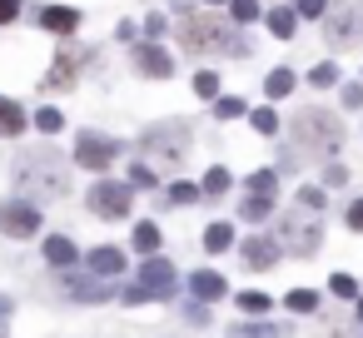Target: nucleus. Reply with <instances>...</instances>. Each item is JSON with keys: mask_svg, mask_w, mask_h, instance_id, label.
Listing matches in <instances>:
<instances>
[{"mask_svg": "<svg viewBox=\"0 0 363 338\" xmlns=\"http://www.w3.org/2000/svg\"><path fill=\"white\" fill-rule=\"evenodd\" d=\"M179 45L189 55H209V50H219V55H249V45H244L239 30H229L214 16H194L189 6H179Z\"/></svg>", "mask_w": 363, "mask_h": 338, "instance_id": "nucleus-1", "label": "nucleus"}, {"mask_svg": "<svg viewBox=\"0 0 363 338\" xmlns=\"http://www.w3.org/2000/svg\"><path fill=\"white\" fill-rule=\"evenodd\" d=\"M16 184L21 189H35V199H50V194H65L70 189V164L55 154V150H30L16 159Z\"/></svg>", "mask_w": 363, "mask_h": 338, "instance_id": "nucleus-2", "label": "nucleus"}, {"mask_svg": "<svg viewBox=\"0 0 363 338\" xmlns=\"http://www.w3.org/2000/svg\"><path fill=\"white\" fill-rule=\"evenodd\" d=\"M323 45L328 50L363 45V0H328V11H323Z\"/></svg>", "mask_w": 363, "mask_h": 338, "instance_id": "nucleus-3", "label": "nucleus"}, {"mask_svg": "<svg viewBox=\"0 0 363 338\" xmlns=\"http://www.w3.org/2000/svg\"><path fill=\"white\" fill-rule=\"evenodd\" d=\"M294 145L298 150H313V154H333L343 145V125L328 110H298L294 115Z\"/></svg>", "mask_w": 363, "mask_h": 338, "instance_id": "nucleus-4", "label": "nucleus"}, {"mask_svg": "<svg viewBox=\"0 0 363 338\" xmlns=\"http://www.w3.org/2000/svg\"><path fill=\"white\" fill-rule=\"evenodd\" d=\"M174 264L169 259H160V254H150L145 259V269H140V278L120 293L125 303H150V298H174Z\"/></svg>", "mask_w": 363, "mask_h": 338, "instance_id": "nucleus-5", "label": "nucleus"}, {"mask_svg": "<svg viewBox=\"0 0 363 338\" xmlns=\"http://www.w3.org/2000/svg\"><path fill=\"white\" fill-rule=\"evenodd\" d=\"M279 244L294 249L298 259L318 254V244H323V224H318V214H303V209L284 214V219H279Z\"/></svg>", "mask_w": 363, "mask_h": 338, "instance_id": "nucleus-6", "label": "nucleus"}, {"mask_svg": "<svg viewBox=\"0 0 363 338\" xmlns=\"http://www.w3.org/2000/svg\"><path fill=\"white\" fill-rule=\"evenodd\" d=\"M90 214L95 219H130V204H135V189L120 184V179H95L90 194H85Z\"/></svg>", "mask_w": 363, "mask_h": 338, "instance_id": "nucleus-7", "label": "nucleus"}, {"mask_svg": "<svg viewBox=\"0 0 363 338\" xmlns=\"http://www.w3.org/2000/svg\"><path fill=\"white\" fill-rule=\"evenodd\" d=\"M120 159V140H110V135H100V130H80L75 135V164L80 169H110Z\"/></svg>", "mask_w": 363, "mask_h": 338, "instance_id": "nucleus-8", "label": "nucleus"}, {"mask_svg": "<svg viewBox=\"0 0 363 338\" xmlns=\"http://www.w3.org/2000/svg\"><path fill=\"white\" fill-rule=\"evenodd\" d=\"M155 159H164V164H174L184 150H189V125L184 120H174V125H155V130H145V140H140Z\"/></svg>", "mask_w": 363, "mask_h": 338, "instance_id": "nucleus-9", "label": "nucleus"}, {"mask_svg": "<svg viewBox=\"0 0 363 338\" xmlns=\"http://www.w3.org/2000/svg\"><path fill=\"white\" fill-rule=\"evenodd\" d=\"M0 229H6L11 239H35L40 234V204H30V199L0 204Z\"/></svg>", "mask_w": 363, "mask_h": 338, "instance_id": "nucleus-10", "label": "nucleus"}, {"mask_svg": "<svg viewBox=\"0 0 363 338\" xmlns=\"http://www.w3.org/2000/svg\"><path fill=\"white\" fill-rule=\"evenodd\" d=\"M279 239H269V234H249L244 244H239V259H244V269H254V274H264V269H274L279 264Z\"/></svg>", "mask_w": 363, "mask_h": 338, "instance_id": "nucleus-11", "label": "nucleus"}, {"mask_svg": "<svg viewBox=\"0 0 363 338\" xmlns=\"http://www.w3.org/2000/svg\"><path fill=\"white\" fill-rule=\"evenodd\" d=\"M135 70L150 75V80H169L174 75V55L160 50V45H135Z\"/></svg>", "mask_w": 363, "mask_h": 338, "instance_id": "nucleus-12", "label": "nucleus"}, {"mask_svg": "<svg viewBox=\"0 0 363 338\" xmlns=\"http://www.w3.org/2000/svg\"><path fill=\"white\" fill-rule=\"evenodd\" d=\"M189 293H194L199 303H219V298L229 293V278L214 274V269H194V274H189Z\"/></svg>", "mask_w": 363, "mask_h": 338, "instance_id": "nucleus-13", "label": "nucleus"}, {"mask_svg": "<svg viewBox=\"0 0 363 338\" xmlns=\"http://www.w3.org/2000/svg\"><path fill=\"white\" fill-rule=\"evenodd\" d=\"M75 26H80V11H75V6H50V11H40V30H50V35H75Z\"/></svg>", "mask_w": 363, "mask_h": 338, "instance_id": "nucleus-14", "label": "nucleus"}, {"mask_svg": "<svg viewBox=\"0 0 363 338\" xmlns=\"http://www.w3.org/2000/svg\"><path fill=\"white\" fill-rule=\"evenodd\" d=\"M85 264H90V274H100V278H120V274H125V249H110V244H105V249H90Z\"/></svg>", "mask_w": 363, "mask_h": 338, "instance_id": "nucleus-15", "label": "nucleus"}, {"mask_svg": "<svg viewBox=\"0 0 363 338\" xmlns=\"http://www.w3.org/2000/svg\"><path fill=\"white\" fill-rule=\"evenodd\" d=\"M60 283H65V293H70V298H95V303H100V298H110V293H115V288H110V283H100V278H75V274H65V278H60Z\"/></svg>", "mask_w": 363, "mask_h": 338, "instance_id": "nucleus-16", "label": "nucleus"}, {"mask_svg": "<svg viewBox=\"0 0 363 338\" xmlns=\"http://www.w3.org/2000/svg\"><path fill=\"white\" fill-rule=\"evenodd\" d=\"M26 125H30V120H26V110H21L16 100H6V95H0V140H16Z\"/></svg>", "mask_w": 363, "mask_h": 338, "instance_id": "nucleus-17", "label": "nucleus"}, {"mask_svg": "<svg viewBox=\"0 0 363 338\" xmlns=\"http://www.w3.org/2000/svg\"><path fill=\"white\" fill-rule=\"evenodd\" d=\"M294 85H298V75H294L289 65H279V70H269L264 95H269V100H289V95H294Z\"/></svg>", "mask_w": 363, "mask_h": 338, "instance_id": "nucleus-18", "label": "nucleus"}, {"mask_svg": "<svg viewBox=\"0 0 363 338\" xmlns=\"http://www.w3.org/2000/svg\"><path fill=\"white\" fill-rule=\"evenodd\" d=\"M269 30H274L279 40H294V30H298V11H294V6H274V11H269Z\"/></svg>", "mask_w": 363, "mask_h": 338, "instance_id": "nucleus-19", "label": "nucleus"}, {"mask_svg": "<svg viewBox=\"0 0 363 338\" xmlns=\"http://www.w3.org/2000/svg\"><path fill=\"white\" fill-rule=\"evenodd\" d=\"M45 90H75V55L65 50L60 60H55V70L45 75Z\"/></svg>", "mask_w": 363, "mask_h": 338, "instance_id": "nucleus-20", "label": "nucleus"}, {"mask_svg": "<svg viewBox=\"0 0 363 338\" xmlns=\"http://www.w3.org/2000/svg\"><path fill=\"white\" fill-rule=\"evenodd\" d=\"M274 204H279V199H264V194H244V204H239V219H244V224H264V219L274 214Z\"/></svg>", "mask_w": 363, "mask_h": 338, "instance_id": "nucleus-21", "label": "nucleus"}, {"mask_svg": "<svg viewBox=\"0 0 363 338\" xmlns=\"http://www.w3.org/2000/svg\"><path fill=\"white\" fill-rule=\"evenodd\" d=\"M130 244H135V249H140L145 259H150V254H160V244H164V239H160V224H155V219H140V224H135V239H130Z\"/></svg>", "mask_w": 363, "mask_h": 338, "instance_id": "nucleus-22", "label": "nucleus"}, {"mask_svg": "<svg viewBox=\"0 0 363 338\" xmlns=\"http://www.w3.org/2000/svg\"><path fill=\"white\" fill-rule=\"evenodd\" d=\"M244 194H264V199H279V174L274 169H254L244 179Z\"/></svg>", "mask_w": 363, "mask_h": 338, "instance_id": "nucleus-23", "label": "nucleus"}, {"mask_svg": "<svg viewBox=\"0 0 363 338\" xmlns=\"http://www.w3.org/2000/svg\"><path fill=\"white\" fill-rule=\"evenodd\" d=\"M204 249H209V254H224V249H234V224L214 219V224L204 229Z\"/></svg>", "mask_w": 363, "mask_h": 338, "instance_id": "nucleus-24", "label": "nucleus"}, {"mask_svg": "<svg viewBox=\"0 0 363 338\" xmlns=\"http://www.w3.org/2000/svg\"><path fill=\"white\" fill-rule=\"evenodd\" d=\"M45 259H50L55 269H70V264H75V244H70L65 234H50V239H45Z\"/></svg>", "mask_w": 363, "mask_h": 338, "instance_id": "nucleus-25", "label": "nucleus"}, {"mask_svg": "<svg viewBox=\"0 0 363 338\" xmlns=\"http://www.w3.org/2000/svg\"><path fill=\"white\" fill-rule=\"evenodd\" d=\"M199 189H204V194H209V199H219V194H229V189H234V174H229V169H219V164H214V169H209V174H204V179H199Z\"/></svg>", "mask_w": 363, "mask_h": 338, "instance_id": "nucleus-26", "label": "nucleus"}, {"mask_svg": "<svg viewBox=\"0 0 363 338\" xmlns=\"http://www.w3.org/2000/svg\"><path fill=\"white\" fill-rule=\"evenodd\" d=\"M164 194H169V204H179V209H189V204H199V199H204V189H199V184H184V179H174Z\"/></svg>", "mask_w": 363, "mask_h": 338, "instance_id": "nucleus-27", "label": "nucleus"}, {"mask_svg": "<svg viewBox=\"0 0 363 338\" xmlns=\"http://www.w3.org/2000/svg\"><path fill=\"white\" fill-rule=\"evenodd\" d=\"M308 85H313V90H333V85H338V65H333V60H318V65L308 70Z\"/></svg>", "mask_w": 363, "mask_h": 338, "instance_id": "nucleus-28", "label": "nucleus"}, {"mask_svg": "<svg viewBox=\"0 0 363 338\" xmlns=\"http://www.w3.org/2000/svg\"><path fill=\"white\" fill-rule=\"evenodd\" d=\"M234 338H284L279 323H234Z\"/></svg>", "mask_w": 363, "mask_h": 338, "instance_id": "nucleus-29", "label": "nucleus"}, {"mask_svg": "<svg viewBox=\"0 0 363 338\" xmlns=\"http://www.w3.org/2000/svg\"><path fill=\"white\" fill-rule=\"evenodd\" d=\"M298 209H303V214H323V209H328V194L308 184V189H298Z\"/></svg>", "mask_w": 363, "mask_h": 338, "instance_id": "nucleus-30", "label": "nucleus"}, {"mask_svg": "<svg viewBox=\"0 0 363 338\" xmlns=\"http://www.w3.org/2000/svg\"><path fill=\"white\" fill-rule=\"evenodd\" d=\"M284 303H289V313H313V308H318V293H313V288H294Z\"/></svg>", "mask_w": 363, "mask_h": 338, "instance_id": "nucleus-31", "label": "nucleus"}, {"mask_svg": "<svg viewBox=\"0 0 363 338\" xmlns=\"http://www.w3.org/2000/svg\"><path fill=\"white\" fill-rule=\"evenodd\" d=\"M229 21H234V26L259 21V0H229Z\"/></svg>", "mask_w": 363, "mask_h": 338, "instance_id": "nucleus-32", "label": "nucleus"}, {"mask_svg": "<svg viewBox=\"0 0 363 338\" xmlns=\"http://www.w3.org/2000/svg\"><path fill=\"white\" fill-rule=\"evenodd\" d=\"M194 95H199V100H219V75H214V70H199V75H194Z\"/></svg>", "mask_w": 363, "mask_h": 338, "instance_id": "nucleus-33", "label": "nucleus"}, {"mask_svg": "<svg viewBox=\"0 0 363 338\" xmlns=\"http://www.w3.org/2000/svg\"><path fill=\"white\" fill-rule=\"evenodd\" d=\"M35 130H40V135H60V130H65V115H60V110H35Z\"/></svg>", "mask_w": 363, "mask_h": 338, "instance_id": "nucleus-34", "label": "nucleus"}, {"mask_svg": "<svg viewBox=\"0 0 363 338\" xmlns=\"http://www.w3.org/2000/svg\"><path fill=\"white\" fill-rule=\"evenodd\" d=\"M249 125H254V130H259V135H269V140H274V135H279V115H274V110H269V105H264V110H254V115H249Z\"/></svg>", "mask_w": 363, "mask_h": 338, "instance_id": "nucleus-35", "label": "nucleus"}, {"mask_svg": "<svg viewBox=\"0 0 363 338\" xmlns=\"http://www.w3.org/2000/svg\"><path fill=\"white\" fill-rule=\"evenodd\" d=\"M239 308H244V313H269V293L244 288V293H239Z\"/></svg>", "mask_w": 363, "mask_h": 338, "instance_id": "nucleus-36", "label": "nucleus"}, {"mask_svg": "<svg viewBox=\"0 0 363 338\" xmlns=\"http://www.w3.org/2000/svg\"><path fill=\"white\" fill-rule=\"evenodd\" d=\"M328 288H333L338 298H358V278H353V274H333V278H328Z\"/></svg>", "mask_w": 363, "mask_h": 338, "instance_id": "nucleus-37", "label": "nucleus"}, {"mask_svg": "<svg viewBox=\"0 0 363 338\" xmlns=\"http://www.w3.org/2000/svg\"><path fill=\"white\" fill-rule=\"evenodd\" d=\"M294 11H298V21H323L328 0H294Z\"/></svg>", "mask_w": 363, "mask_h": 338, "instance_id": "nucleus-38", "label": "nucleus"}, {"mask_svg": "<svg viewBox=\"0 0 363 338\" xmlns=\"http://www.w3.org/2000/svg\"><path fill=\"white\" fill-rule=\"evenodd\" d=\"M214 115H219V120H239V115H244V100L224 95V100H214Z\"/></svg>", "mask_w": 363, "mask_h": 338, "instance_id": "nucleus-39", "label": "nucleus"}, {"mask_svg": "<svg viewBox=\"0 0 363 338\" xmlns=\"http://www.w3.org/2000/svg\"><path fill=\"white\" fill-rule=\"evenodd\" d=\"M348 184V169L343 164H323V189H343Z\"/></svg>", "mask_w": 363, "mask_h": 338, "instance_id": "nucleus-40", "label": "nucleus"}, {"mask_svg": "<svg viewBox=\"0 0 363 338\" xmlns=\"http://www.w3.org/2000/svg\"><path fill=\"white\" fill-rule=\"evenodd\" d=\"M130 189H155V169L150 164H135L130 169Z\"/></svg>", "mask_w": 363, "mask_h": 338, "instance_id": "nucleus-41", "label": "nucleus"}, {"mask_svg": "<svg viewBox=\"0 0 363 338\" xmlns=\"http://www.w3.org/2000/svg\"><path fill=\"white\" fill-rule=\"evenodd\" d=\"M343 224H348L353 234H363V199H353V204H348V214H343Z\"/></svg>", "mask_w": 363, "mask_h": 338, "instance_id": "nucleus-42", "label": "nucleus"}, {"mask_svg": "<svg viewBox=\"0 0 363 338\" xmlns=\"http://www.w3.org/2000/svg\"><path fill=\"white\" fill-rule=\"evenodd\" d=\"M21 6H26V0H0V26H11L21 16Z\"/></svg>", "mask_w": 363, "mask_h": 338, "instance_id": "nucleus-43", "label": "nucleus"}, {"mask_svg": "<svg viewBox=\"0 0 363 338\" xmlns=\"http://www.w3.org/2000/svg\"><path fill=\"white\" fill-rule=\"evenodd\" d=\"M343 105L348 110H363V85H343Z\"/></svg>", "mask_w": 363, "mask_h": 338, "instance_id": "nucleus-44", "label": "nucleus"}, {"mask_svg": "<svg viewBox=\"0 0 363 338\" xmlns=\"http://www.w3.org/2000/svg\"><path fill=\"white\" fill-rule=\"evenodd\" d=\"M184 313H189V323H194V328H204V323H209V308H204V303H189Z\"/></svg>", "mask_w": 363, "mask_h": 338, "instance_id": "nucleus-45", "label": "nucleus"}, {"mask_svg": "<svg viewBox=\"0 0 363 338\" xmlns=\"http://www.w3.org/2000/svg\"><path fill=\"white\" fill-rule=\"evenodd\" d=\"M358 323H363V298H358Z\"/></svg>", "mask_w": 363, "mask_h": 338, "instance_id": "nucleus-46", "label": "nucleus"}, {"mask_svg": "<svg viewBox=\"0 0 363 338\" xmlns=\"http://www.w3.org/2000/svg\"><path fill=\"white\" fill-rule=\"evenodd\" d=\"M209 6H224V0H209Z\"/></svg>", "mask_w": 363, "mask_h": 338, "instance_id": "nucleus-47", "label": "nucleus"}]
</instances>
